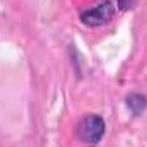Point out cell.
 I'll return each mask as SVG.
<instances>
[{
    "label": "cell",
    "mask_w": 147,
    "mask_h": 147,
    "mask_svg": "<svg viewBox=\"0 0 147 147\" xmlns=\"http://www.w3.org/2000/svg\"><path fill=\"white\" fill-rule=\"evenodd\" d=\"M105 135V120L99 115H86L75 125V137L86 146H98Z\"/></svg>",
    "instance_id": "1"
},
{
    "label": "cell",
    "mask_w": 147,
    "mask_h": 147,
    "mask_svg": "<svg viewBox=\"0 0 147 147\" xmlns=\"http://www.w3.org/2000/svg\"><path fill=\"white\" fill-rule=\"evenodd\" d=\"M116 14V7L111 0H103L96 5H92L91 9L84 10L80 14V21L84 26H89V28H99V26H105L108 24L111 19L115 17Z\"/></svg>",
    "instance_id": "2"
},
{
    "label": "cell",
    "mask_w": 147,
    "mask_h": 147,
    "mask_svg": "<svg viewBox=\"0 0 147 147\" xmlns=\"http://www.w3.org/2000/svg\"><path fill=\"white\" fill-rule=\"evenodd\" d=\"M127 106L134 115H142L147 108V98L140 92H132L127 96Z\"/></svg>",
    "instance_id": "3"
},
{
    "label": "cell",
    "mask_w": 147,
    "mask_h": 147,
    "mask_svg": "<svg viewBox=\"0 0 147 147\" xmlns=\"http://www.w3.org/2000/svg\"><path fill=\"white\" fill-rule=\"evenodd\" d=\"M116 5H118V9H120V10L127 12V10H132V9H135V5H137V0H116Z\"/></svg>",
    "instance_id": "4"
}]
</instances>
